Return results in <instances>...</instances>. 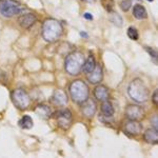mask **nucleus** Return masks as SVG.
I'll return each mask as SVG.
<instances>
[{"label": "nucleus", "instance_id": "2eb2a0df", "mask_svg": "<svg viewBox=\"0 0 158 158\" xmlns=\"http://www.w3.org/2000/svg\"><path fill=\"white\" fill-rule=\"evenodd\" d=\"M94 95L97 99L104 101L109 98V89L105 86L100 85L94 89Z\"/></svg>", "mask_w": 158, "mask_h": 158}, {"label": "nucleus", "instance_id": "dca6fc26", "mask_svg": "<svg viewBox=\"0 0 158 158\" xmlns=\"http://www.w3.org/2000/svg\"><path fill=\"white\" fill-rule=\"evenodd\" d=\"M133 14L135 18L138 20L146 19L148 17V13L146 9L140 4H137L134 6Z\"/></svg>", "mask_w": 158, "mask_h": 158}, {"label": "nucleus", "instance_id": "c85d7f7f", "mask_svg": "<svg viewBox=\"0 0 158 158\" xmlns=\"http://www.w3.org/2000/svg\"><path fill=\"white\" fill-rule=\"evenodd\" d=\"M80 35H81V36L83 38H87L88 37V35H87L86 33L84 32H81L80 33Z\"/></svg>", "mask_w": 158, "mask_h": 158}, {"label": "nucleus", "instance_id": "5701e85b", "mask_svg": "<svg viewBox=\"0 0 158 158\" xmlns=\"http://www.w3.org/2000/svg\"><path fill=\"white\" fill-rule=\"evenodd\" d=\"M111 15L110 18L111 22L117 26H122L123 24V20L120 15L116 13H113Z\"/></svg>", "mask_w": 158, "mask_h": 158}, {"label": "nucleus", "instance_id": "39448f33", "mask_svg": "<svg viewBox=\"0 0 158 158\" xmlns=\"http://www.w3.org/2000/svg\"><path fill=\"white\" fill-rule=\"evenodd\" d=\"M11 100L15 106L19 110H26L30 105V98L27 93L22 89H17L13 91Z\"/></svg>", "mask_w": 158, "mask_h": 158}, {"label": "nucleus", "instance_id": "4be33fe9", "mask_svg": "<svg viewBox=\"0 0 158 158\" xmlns=\"http://www.w3.org/2000/svg\"><path fill=\"white\" fill-rule=\"evenodd\" d=\"M127 35L130 39L137 40L139 39V33L134 27H130L127 29Z\"/></svg>", "mask_w": 158, "mask_h": 158}, {"label": "nucleus", "instance_id": "4468645a", "mask_svg": "<svg viewBox=\"0 0 158 158\" xmlns=\"http://www.w3.org/2000/svg\"><path fill=\"white\" fill-rule=\"evenodd\" d=\"M144 140L149 144H157L158 142V130L154 128L147 129L143 135Z\"/></svg>", "mask_w": 158, "mask_h": 158}, {"label": "nucleus", "instance_id": "ddd939ff", "mask_svg": "<svg viewBox=\"0 0 158 158\" xmlns=\"http://www.w3.org/2000/svg\"><path fill=\"white\" fill-rule=\"evenodd\" d=\"M87 79L91 84H97L100 83L103 78L102 69L99 65L96 66L94 70L88 73Z\"/></svg>", "mask_w": 158, "mask_h": 158}, {"label": "nucleus", "instance_id": "9b49d317", "mask_svg": "<svg viewBox=\"0 0 158 158\" xmlns=\"http://www.w3.org/2000/svg\"><path fill=\"white\" fill-rule=\"evenodd\" d=\"M143 127L139 121H131L127 123L125 126V130L130 135H138L142 131Z\"/></svg>", "mask_w": 158, "mask_h": 158}, {"label": "nucleus", "instance_id": "9d476101", "mask_svg": "<svg viewBox=\"0 0 158 158\" xmlns=\"http://www.w3.org/2000/svg\"><path fill=\"white\" fill-rule=\"evenodd\" d=\"M37 20L36 16L32 13H27L21 15L18 18L19 26L24 29H27L34 25Z\"/></svg>", "mask_w": 158, "mask_h": 158}, {"label": "nucleus", "instance_id": "393cba45", "mask_svg": "<svg viewBox=\"0 0 158 158\" xmlns=\"http://www.w3.org/2000/svg\"><path fill=\"white\" fill-rule=\"evenodd\" d=\"M152 125L154 127V129L158 130V116L154 115L151 120Z\"/></svg>", "mask_w": 158, "mask_h": 158}, {"label": "nucleus", "instance_id": "6e6552de", "mask_svg": "<svg viewBox=\"0 0 158 158\" xmlns=\"http://www.w3.org/2000/svg\"><path fill=\"white\" fill-rule=\"evenodd\" d=\"M126 116L131 121H139L143 120L145 116L144 109L141 106L135 104L128 105L125 109Z\"/></svg>", "mask_w": 158, "mask_h": 158}, {"label": "nucleus", "instance_id": "6ab92c4d", "mask_svg": "<svg viewBox=\"0 0 158 158\" xmlns=\"http://www.w3.org/2000/svg\"><path fill=\"white\" fill-rule=\"evenodd\" d=\"M96 66V62L94 57L92 55H90L88 57L86 61H85L82 69L85 73L88 74L94 70Z\"/></svg>", "mask_w": 158, "mask_h": 158}, {"label": "nucleus", "instance_id": "423d86ee", "mask_svg": "<svg viewBox=\"0 0 158 158\" xmlns=\"http://www.w3.org/2000/svg\"><path fill=\"white\" fill-rule=\"evenodd\" d=\"M22 8L12 0H0V13L5 17L10 18L19 14Z\"/></svg>", "mask_w": 158, "mask_h": 158}, {"label": "nucleus", "instance_id": "412c9836", "mask_svg": "<svg viewBox=\"0 0 158 158\" xmlns=\"http://www.w3.org/2000/svg\"><path fill=\"white\" fill-rule=\"evenodd\" d=\"M102 7L108 12H111L114 6V0H101Z\"/></svg>", "mask_w": 158, "mask_h": 158}, {"label": "nucleus", "instance_id": "1a4fd4ad", "mask_svg": "<svg viewBox=\"0 0 158 158\" xmlns=\"http://www.w3.org/2000/svg\"><path fill=\"white\" fill-rule=\"evenodd\" d=\"M97 110V105L94 100L87 98L81 103V110L85 117L91 118L95 114Z\"/></svg>", "mask_w": 158, "mask_h": 158}, {"label": "nucleus", "instance_id": "f257e3e1", "mask_svg": "<svg viewBox=\"0 0 158 158\" xmlns=\"http://www.w3.org/2000/svg\"><path fill=\"white\" fill-rule=\"evenodd\" d=\"M63 29L61 24L58 20L49 18L42 24L41 35L43 39L49 43L57 41L62 34Z\"/></svg>", "mask_w": 158, "mask_h": 158}, {"label": "nucleus", "instance_id": "c756f323", "mask_svg": "<svg viewBox=\"0 0 158 158\" xmlns=\"http://www.w3.org/2000/svg\"><path fill=\"white\" fill-rule=\"evenodd\" d=\"M83 1L87 2H92L94 0H82Z\"/></svg>", "mask_w": 158, "mask_h": 158}, {"label": "nucleus", "instance_id": "bb28decb", "mask_svg": "<svg viewBox=\"0 0 158 158\" xmlns=\"http://www.w3.org/2000/svg\"><path fill=\"white\" fill-rule=\"evenodd\" d=\"M148 52L149 53V54H150L152 57L157 59V53H156L154 50L150 48L148 49Z\"/></svg>", "mask_w": 158, "mask_h": 158}, {"label": "nucleus", "instance_id": "7c9ffc66", "mask_svg": "<svg viewBox=\"0 0 158 158\" xmlns=\"http://www.w3.org/2000/svg\"><path fill=\"white\" fill-rule=\"evenodd\" d=\"M148 1L149 2H152L153 1V0H148Z\"/></svg>", "mask_w": 158, "mask_h": 158}, {"label": "nucleus", "instance_id": "7ed1b4c3", "mask_svg": "<svg viewBox=\"0 0 158 158\" xmlns=\"http://www.w3.org/2000/svg\"><path fill=\"white\" fill-rule=\"evenodd\" d=\"M85 61L83 53L79 52H72L65 59V70L72 75H77L81 72Z\"/></svg>", "mask_w": 158, "mask_h": 158}, {"label": "nucleus", "instance_id": "aec40b11", "mask_svg": "<svg viewBox=\"0 0 158 158\" xmlns=\"http://www.w3.org/2000/svg\"><path fill=\"white\" fill-rule=\"evenodd\" d=\"M18 125L23 129H28L33 127L34 123L30 116L26 115L23 116L22 119L19 121Z\"/></svg>", "mask_w": 158, "mask_h": 158}, {"label": "nucleus", "instance_id": "20e7f679", "mask_svg": "<svg viewBox=\"0 0 158 158\" xmlns=\"http://www.w3.org/2000/svg\"><path fill=\"white\" fill-rule=\"evenodd\" d=\"M69 90L72 99L77 103H81L88 98V86L82 80L73 81L70 85Z\"/></svg>", "mask_w": 158, "mask_h": 158}, {"label": "nucleus", "instance_id": "0eeeda50", "mask_svg": "<svg viewBox=\"0 0 158 158\" xmlns=\"http://www.w3.org/2000/svg\"><path fill=\"white\" fill-rule=\"evenodd\" d=\"M53 117L56 120L59 126L64 130L69 129L72 125L73 121L72 113L68 109L57 111L53 114Z\"/></svg>", "mask_w": 158, "mask_h": 158}, {"label": "nucleus", "instance_id": "b1692460", "mask_svg": "<svg viewBox=\"0 0 158 158\" xmlns=\"http://www.w3.org/2000/svg\"><path fill=\"white\" fill-rule=\"evenodd\" d=\"M132 5V2L131 0H123L121 2V8L122 10L124 12L128 11L131 8Z\"/></svg>", "mask_w": 158, "mask_h": 158}, {"label": "nucleus", "instance_id": "2f4dec72", "mask_svg": "<svg viewBox=\"0 0 158 158\" xmlns=\"http://www.w3.org/2000/svg\"><path fill=\"white\" fill-rule=\"evenodd\" d=\"M137 1H139V0H137Z\"/></svg>", "mask_w": 158, "mask_h": 158}, {"label": "nucleus", "instance_id": "a211bd4d", "mask_svg": "<svg viewBox=\"0 0 158 158\" xmlns=\"http://www.w3.org/2000/svg\"><path fill=\"white\" fill-rule=\"evenodd\" d=\"M101 109L102 114L107 117H111L114 113V109L112 104L107 100L104 101L102 102Z\"/></svg>", "mask_w": 158, "mask_h": 158}, {"label": "nucleus", "instance_id": "f8f14e48", "mask_svg": "<svg viewBox=\"0 0 158 158\" xmlns=\"http://www.w3.org/2000/svg\"><path fill=\"white\" fill-rule=\"evenodd\" d=\"M52 100L53 103L57 106H64L68 102V96L63 89H57L52 95Z\"/></svg>", "mask_w": 158, "mask_h": 158}, {"label": "nucleus", "instance_id": "a878e982", "mask_svg": "<svg viewBox=\"0 0 158 158\" xmlns=\"http://www.w3.org/2000/svg\"><path fill=\"white\" fill-rule=\"evenodd\" d=\"M152 102L154 104L157 105L158 102V90L156 89L154 91L152 97Z\"/></svg>", "mask_w": 158, "mask_h": 158}, {"label": "nucleus", "instance_id": "f3484780", "mask_svg": "<svg viewBox=\"0 0 158 158\" xmlns=\"http://www.w3.org/2000/svg\"><path fill=\"white\" fill-rule=\"evenodd\" d=\"M36 114L44 119H48L51 116L50 108L47 105H38L35 110Z\"/></svg>", "mask_w": 158, "mask_h": 158}, {"label": "nucleus", "instance_id": "cd10ccee", "mask_svg": "<svg viewBox=\"0 0 158 158\" xmlns=\"http://www.w3.org/2000/svg\"><path fill=\"white\" fill-rule=\"evenodd\" d=\"M84 16L86 20H89V21H91L93 18L92 15L89 13H85Z\"/></svg>", "mask_w": 158, "mask_h": 158}, {"label": "nucleus", "instance_id": "f03ea898", "mask_svg": "<svg viewBox=\"0 0 158 158\" xmlns=\"http://www.w3.org/2000/svg\"><path fill=\"white\" fill-rule=\"evenodd\" d=\"M128 93L130 98L139 103L147 101L149 91L144 82L139 78L134 79L129 84Z\"/></svg>", "mask_w": 158, "mask_h": 158}]
</instances>
